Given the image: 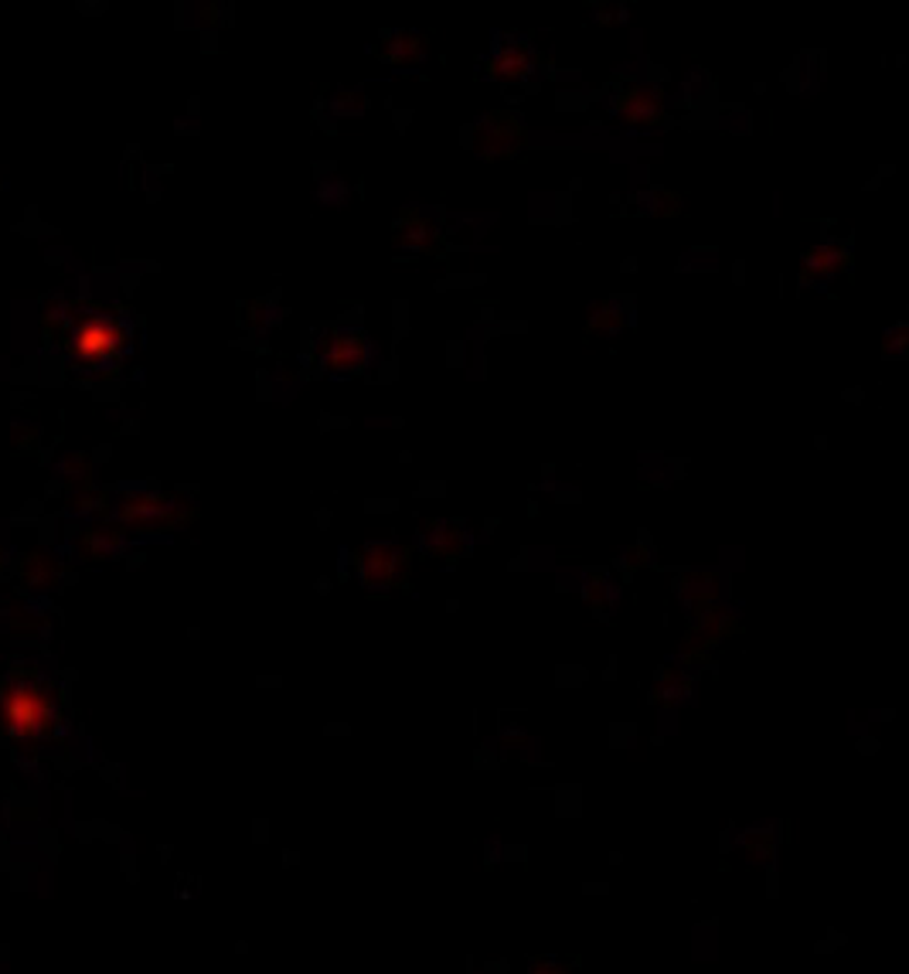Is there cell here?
<instances>
[{
    "label": "cell",
    "mask_w": 909,
    "mask_h": 974,
    "mask_svg": "<svg viewBox=\"0 0 909 974\" xmlns=\"http://www.w3.org/2000/svg\"><path fill=\"white\" fill-rule=\"evenodd\" d=\"M348 338H351V328L334 331V335H331V345L324 348L328 358H331V372H338L341 379L358 376L361 368L369 365V355H372V341H369L365 335H361V338L354 341V348L348 345Z\"/></svg>",
    "instance_id": "cell-1"
}]
</instances>
